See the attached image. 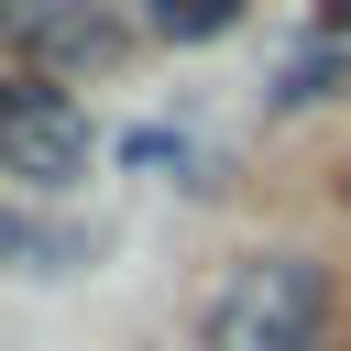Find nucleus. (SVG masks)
<instances>
[{
    "instance_id": "obj_1",
    "label": "nucleus",
    "mask_w": 351,
    "mask_h": 351,
    "mask_svg": "<svg viewBox=\"0 0 351 351\" xmlns=\"http://www.w3.org/2000/svg\"><path fill=\"white\" fill-rule=\"evenodd\" d=\"M197 351H340V274L307 241H252L208 307H197Z\"/></svg>"
},
{
    "instance_id": "obj_2",
    "label": "nucleus",
    "mask_w": 351,
    "mask_h": 351,
    "mask_svg": "<svg viewBox=\"0 0 351 351\" xmlns=\"http://www.w3.org/2000/svg\"><path fill=\"white\" fill-rule=\"evenodd\" d=\"M0 176L11 186H33V197H55V186H77L88 176V110L55 88V77H0Z\"/></svg>"
},
{
    "instance_id": "obj_3",
    "label": "nucleus",
    "mask_w": 351,
    "mask_h": 351,
    "mask_svg": "<svg viewBox=\"0 0 351 351\" xmlns=\"http://www.w3.org/2000/svg\"><path fill=\"white\" fill-rule=\"evenodd\" d=\"M0 33H11L22 55H44V77H66V66H110V55L132 44L121 0H0Z\"/></svg>"
},
{
    "instance_id": "obj_4",
    "label": "nucleus",
    "mask_w": 351,
    "mask_h": 351,
    "mask_svg": "<svg viewBox=\"0 0 351 351\" xmlns=\"http://www.w3.org/2000/svg\"><path fill=\"white\" fill-rule=\"evenodd\" d=\"M0 263H22V274H66V263H88V230H55V219L0 208Z\"/></svg>"
},
{
    "instance_id": "obj_5",
    "label": "nucleus",
    "mask_w": 351,
    "mask_h": 351,
    "mask_svg": "<svg viewBox=\"0 0 351 351\" xmlns=\"http://www.w3.org/2000/svg\"><path fill=\"white\" fill-rule=\"evenodd\" d=\"M252 0H143V33L154 44H219Z\"/></svg>"
},
{
    "instance_id": "obj_6",
    "label": "nucleus",
    "mask_w": 351,
    "mask_h": 351,
    "mask_svg": "<svg viewBox=\"0 0 351 351\" xmlns=\"http://www.w3.org/2000/svg\"><path fill=\"white\" fill-rule=\"evenodd\" d=\"M329 77H340V44H318V55H296V66L274 77V99H285V110H307V99H329Z\"/></svg>"
},
{
    "instance_id": "obj_7",
    "label": "nucleus",
    "mask_w": 351,
    "mask_h": 351,
    "mask_svg": "<svg viewBox=\"0 0 351 351\" xmlns=\"http://www.w3.org/2000/svg\"><path fill=\"white\" fill-rule=\"evenodd\" d=\"M318 33L340 44V33H351V0H318Z\"/></svg>"
}]
</instances>
